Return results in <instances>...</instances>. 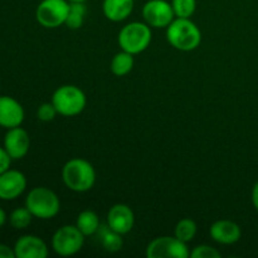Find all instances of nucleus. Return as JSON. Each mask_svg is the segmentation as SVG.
I'll use <instances>...</instances> for the list:
<instances>
[{
	"instance_id": "cd10ccee",
	"label": "nucleus",
	"mask_w": 258,
	"mask_h": 258,
	"mask_svg": "<svg viewBox=\"0 0 258 258\" xmlns=\"http://www.w3.org/2000/svg\"><path fill=\"white\" fill-rule=\"evenodd\" d=\"M252 203H253L254 208L258 212V181L254 184L253 189H252Z\"/></svg>"
},
{
	"instance_id": "1a4fd4ad",
	"label": "nucleus",
	"mask_w": 258,
	"mask_h": 258,
	"mask_svg": "<svg viewBox=\"0 0 258 258\" xmlns=\"http://www.w3.org/2000/svg\"><path fill=\"white\" fill-rule=\"evenodd\" d=\"M144 20L151 28H168L175 19L171 3L166 0H149L143 7Z\"/></svg>"
},
{
	"instance_id": "a878e982",
	"label": "nucleus",
	"mask_w": 258,
	"mask_h": 258,
	"mask_svg": "<svg viewBox=\"0 0 258 258\" xmlns=\"http://www.w3.org/2000/svg\"><path fill=\"white\" fill-rule=\"evenodd\" d=\"M13 159L10 158L9 154L5 151L4 148H0V174L7 171L10 168V163Z\"/></svg>"
},
{
	"instance_id": "f257e3e1",
	"label": "nucleus",
	"mask_w": 258,
	"mask_h": 258,
	"mask_svg": "<svg viewBox=\"0 0 258 258\" xmlns=\"http://www.w3.org/2000/svg\"><path fill=\"white\" fill-rule=\"evenodd\" d=\"M64 185L76 193L91 190L96 183V170L92 164L82 158H73L62 169Z\"/></svg>"
},
{
	"instance_id": "5701e85b",
	"label": "nucleus",
	"mask_w": 258,
	"mask_h": 258,
	"mask_svg": "<svg viewBox=\"0 0 258 258\" xmlns=\"http://www.w3.org/2000/svg\"><path fill=\"white\" fill-rule=\"evenodd\" d=\"M175 18H190L196 13L197 0H171Z\"/></svg>"
},
{
	"instance_id": "f3484780",
	"label": "nucleus",
	"mask_w": 258,
	"mask_h": 258,
	"mask_svg": "<svg viewBox=\"0 0 258 258\" xmlns=\"http://www.w3.org/2000/svg\"><path fill=\"white\" fill-rule=\"evenodd\" d=\"M76 226L77 228L82 232L86 236H93L98 232L100 229L101 223L100 218H98L97 214L93 211L90 209H86V211L81 212L77 217V221H76Z\"/></svg>"
},
{
	"instance_id": "0eeeda50",
	"label": "nucleus",
	"mask_w": 258,
	"mask_h": 258,
	"mask_svg": "<svg viewBox=\"0 0 258 258\" xmlns=\"http://www.w3.org/2000/svg\"><path fill=\"white\" fill-rule=\"evenodd\" d=\"M85 243V234L77 226H63L55 231L52 237V248L57 254L63 257L78 253Z\"/></svg>"
},
{
	"instance_id": "2eb2a0df",
	"label": "nucleus",
	"mask_w": 258,
	"mask_h": 258,
	"mask_svg": "<svg viewBox=\"0 0 258 258\" xmlns=\"http://www.w3.org/2000/svg\"><path fill=\"white\" fill-rule=\"evenodd\" d=\"M212 239L221 244H234L241 239V227L236 222L221 219L212 224L209 229Z\"/></svg>"
},
{
	"instance_id": "f03ea898",
	"label": "nucleus",
	"mask_w": 258,
	"mask_h": 258,
	"mask_svg": "<svg viewBox=\"0 0 258 258\" xmlns=\"http://www.w3.org/2000/svg\"><path fill=\"white\" fill-rule=\"evenodd\" d=\"M166 39L175 49L191 52L201 44L202 33L190 18H175L166 28Z\"/></svg>"
},
{
	"instance_id": "dca6fc26",
	"label": "nucleus",
	"mask_w": 258,
	"mask_h": 258,
	"mask_svg": "<svg viewBox=\"0 0 258 258\" xmlns=\"http://www.w3.org/2000/svg\"><path fill=\"white\" fill-rule=\"evenodd\" d=\"M135 0H103L102 10L111 22H122L131 15Z\"/></svg>"
},
{
	"instance_id": "ddd939ff",
	"label": "nucleus",
	"mask_w": 258,
	"mask_h": 258,
	"mask_svg": "<svg viewBox=\"0 0 258 258\" xmlns=\"http://www.w3.org/2000/svg\"><path fill=\"white\" fill-rule=\"evenodd\" d=\"M24 121V108L10 96H0V126L18 127Z\"/></svg>"
},
{
	"instance_id": "a211bd4d",
	"label": "nucleus",
	"mask_w": 258,
	"mask_h": 258,
	"mask_svg": "<svg viewBox=\"0 0 258 258\" xmlns=\"http://www.w3.org/2000/svg\"><path fill=\"white\" fill-rule=\"evenodd\" d=\"M134 54L121 50L113 55L111 60V72L117 77H122L131 72L134 68Z\"/></svg>"
},
{
	"instance_id": "6e6552de",
	"label": "nucleus",
	"mask_w": 258,
	"mask_h": 258,
	"mask_svg": "<svg viewBox=\"0 0 258 258\" xmlns=\"http://www.w3.org/2000/svg\"><path fill=\"white\" fill-rule=\"evenodd\" d=\"M190 256L185 242L175 236H163L153 239L146 247L148 258H188Z\"/></svg>"
},
{
	"instance_id": "6ab92c4d",
	"label": "nucleus",
	"mask_w": 258,
	"mask_h": 258,
	"mask_svg": "<svg viewBox=\"0 0 258 258\" xmlns=\"http://www.w3.org/2000/svg\"><path fill=\"white\" fill-rule=\"evenodd\" d=\"M97 233H100L101 243H102V247L107 252H117L122 248V238L121 236L122 234L117 233L113 229H111L110 227H100Z\"/></svg>"
},
{
	"instance_id": "393cba45",
	"label": "nucleus",
	"mask_w": 258,
	"mask_h": 258,
	"mask_svg": "<svg viewBox=\"0 0 258 258\" xmlns=\"http://www.w3.org/2000/svg\"><path fill=\"white\" fill-rule=\"evenodd\" d=\"M58 111L57 108L54 107L52 102H45L42 103V105L38 107L37 111V116L40 121L43 122H49V121L54 120V117L57 116Z\"/></svg>"
},
{
	"instance_id": "412c9836",
	"label": "nucleus",
	"mask_w": 258,
	"mask_h": 258,
	"mask_svg": "<svg viewBox=\"0 0 258 258\" xmlns=\"http://www.w3.org/2000/svg\"><path fill=\"white\" fill-rule=\"evenodd\" d=\"M197 223L190 218H184L176 223L175 229H174V236L179 238L180 241L188 242L193 241V238L197 234Z\"/></svg>"
},
{
	"instance_id": "423d86ee",
	"label": "nucleus",
	"mask_w": 258,
	"mask_h": 258,
	"mask_svg": "<svg viewBox=\"0 0 258 258\" xmlns=\"http://www.w3.org/2000/svg\"><path fill=\"white\" fill-rule=\"evenodd\" d=\"M70 3L67 0H42L35 10L37 22L42 27L54 29L66 24Z\"/></svg>"
},
{
	"instance_id": "f8f14e48",
	"label": "nucleus",
	"mask_w": 258,
	"mask_h": 258,
	"mask_svg": "<svg viewBox=\"0 0 258 258\" xmlns=\"http://www.w3.org/2000/svg\"><path fill=\"white\" fill-rule=\"evenodd\" d=\"M135 216L133 209L122 203L115 204L107 213V226L120 234H126L133 229Z\"/></svg>"
},
{
	"instance_id": "c756f323",
	"label": "nucleus",
	"mask_w": 258,
	"mask_h": 258,
	"mask_svg": "<svg viewBox=\"0 0 258 258\" xmlns=\"http://www.w3.org/2000/svg\"><path fill=\"white\" fill-rule=\"evenodd\" d=\"M68 3H86L88 2V0H67Z\"/></svg>"
},
{
	"instance_id": "20e7f679",
	"label": "nucleus",
	"mask_w": 258,
	"mask_h": 258,
	"mask_svg": "<svg viewBox=\"0 0 258 258\" xmlns=\"http://www.w3.org/2000/svg\"><path fill=\"white\" fill-rule=\"evenodd\" d=\"M151 27L146 23L133 22L126 24L118 33L121 49L131 54H139L148 49L151 43Z\"/></svg>"
},
{
	"instance_id": "b1692460",
	"label": "nucleus",
	"mask_w": 258,
	"mask_h": 258,
	"mask_svg": "<svg viewBox=\"0 0 258 258\" xmlns=\"http://www.w3.org/2000/svg\"><path fill=\"white\" fill-rule=\"evenodd\" d=\"M191 258H221L222 254L214 247L208 246V244H201L197 246L193 251L190 252Z\"/></svg>"
},
{
	"instance_id": "9d476101",
	"label": "nucleus",
	"mask_w": 258,
	"mask_h": 258,
	"mask_svg": "<svg viewBox=\"0 0 258 258\" xmlns=\"http://www.w3.org/2000/svg\"><path fill=\"white\" fill-rule=\"evenodd\" d=\"M27 188V178L22 171L8 169L0 174V199L13 201L22 196Z\"/></svg>"
},
{
	"instance_id": "39448f33",
	"label": "nucleus",
	"mask_w": 258,
	"mask_h": 258,
	"mask_svg": "<svg viewBox=\"0 0 258 258\" xmlns=\"http://www.w3.org/2000/svg\"><path fill=\"white\" fill-rule=\"evenodd\" d=\"M50 102L54 105L59 115L72 117V116L80 115L85 110L87 98L80 87L73 85H64L54 91Z\"/></svg>"
},
{
	"instance_id": "7ed1b4c3",
	"label": "nucleus",
	"mask_w": 258,
	"mask_h": 258,
	"mask_svg": "<svg viewBox=\"0 0 258 258\" xmlns=\"http://www.w3.org/2000/svg\"><path fill=\"white\" fill-rule=\"evenodd\" d=\"M25 207L35 218L52 219L59 213L60 202L57 194L49 188L37 186L28 193Z\"/></svg>"
},
{
	"instance_id": "bb28decb",
	"label": "nucleus",
	"mask_w": 258,
	"mask_h": 258,
	"mask_svg": "<svg viewBox=\"0 0 258 258\" xmlns=\"http://www.w3.org/2000/svg\"><path fill=\"white\" fill-rule=\"evenodd\" d=\"M14 248H10L7 244H0V258H14Z\"/></svg>"
},
{
	"instance_id": "9b49d317",
	"label": "nucleus",
	"mask_w": 258,
	"mask_h": 258,
	"mask_svg": "<svg viewBox=\"0 0 258 258\" xmlns=\"http://www.w3.org/2000/svg\"><path fill=\"white\" fill-rule=\"evenodd\" d=\"M29 146L30 139L24 128L20 126L9 128L4 138V149L13 160H19L24 158L29 151Z\"/></svg>"
},
{
	"instance_id": "c85d7f7f",
	"label": "nucleus",
	"mask_w": 258,
	"mask_h": 258,
	"mask_svg": "<svg viewBox=\"0 0 258 258\" xmlns=\"http://www.w3.org/2000/svg\"><path fill=\"white\" fill-rule=\"evenodd\" d=\"M5 222H7V214H5V212L0 208V227L4 226Z\"/></svg>"
},
{
	"instance_id": "aec40b11",
	"label": "nucleus",
	"mask_w": 258,
	"mask_h": 258,
	"mask_svg": "<svg viewBox=\"0 0 258 258\" xmlns=\"http://www.w3.org/2000/svg\"><path fill=\"white\" fill-rule=\"evenodd\" d=\"M86 15H87L86 3H70V12H68L66 25L70 29H80L85 23Z\"/></svg>"
},
{
	"instance_id": "4468645a",
	"label": "nucleus",
	"mask_w": 258,
	"mask_h": 258,
	"mask_svg": "<svg viewBox=\"0 0 258 258\" xmlns=\"http://www.w3.org/2000/svg\"><path fill=\"white\" fill-rule=\"evenodd\" d=\"M14 252L17 258H45L48 256V247L39 237L27 234L15 242Z\"/></svg>"
},
{
	"instance_id": "4be33fe9",
	"label": "nucleus",
	"mask_w": 258,
	"mask_h": 258,
	"mask_svg": "<svg viewBox=\"0 0 258 258\" xmlns=\"http://www.w3.org/2000/svg\"><path fill=\"white\" fill-rule=\"evenodd\" d=\"M32 218L33 214L30 213L27 207H24V208H17L15 211H13L9 217V222L15 229H24L32 223Z\"/></svg>"
}]
</instances>
